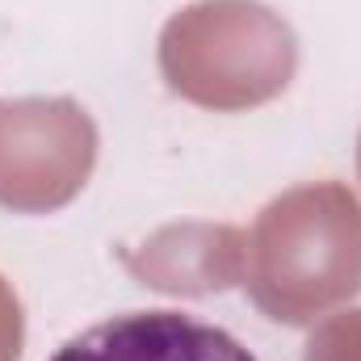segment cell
Returning <instances> with one entry per match:
<instances>
[{
  "instance_id": "cell-1",
  "label": "cell",
  "mask_w": 361,
  "mask_h": 361,
  "mask_svg": "<svg viewBox=\"0 0 361 361\" xmlns=\"http://www.w3.org/2000/svg\"><path fill=\"white\" fill-rule=\"evenodd\" d=\"M244 290L273 324H315L361 290V202L341 180L277 193L244 248Z\"/></svg>"
},
{
  "instance_id": "cell-2",
  "label": "cell",
  "mask_w": 361,
  "mask_h": 361,
  "mask_svg": "<svg viewBox=\"0 0 361 361\" xmlns=\"http://www.w3.org/2000/svg\"><path fill=\"white\" fill-rule=\"evenodd\" d=\"M160 76L180 101L244 114L290 89L298 38L261 0H197L160 30Z\"/></svg>"
},
{
  "instance_id": "cell-3",
  "label": "cell",
  "mask_w": 361,
  "mask_h": 361,
  "mask_svg": "<svg viewBox=\"0 0 361 361\" xmlns=\"http://www.w3.org/2000/svg\"><path fill=\"white\" fill-rule=\"evenodd\" d=\"M97 126L72 97H0V206L13 214L63 210L92 177Z\"/></svg>"
},
{
  "instance_id": "cell-4",
  "label": "cell",
  "mask_w": 361,
  "mask_h": 361,
  "mask_svg": "<svg viewBox=\"0 0 361 361\" xmlns=\"http://www.w3.org/2000/svg\"><path fill=\"white\" fill-rule=\"evenodd\" d=\"M244 248L248 235L231 223H169L122 248V265L147 290L202 298L244 286Z\"/></svg>"
},
{
  "instance_id": "cell-5",
  "label": "cell",
  "mask_w": 361,
  "mask_h": 361,
  "mask_svg": "<svg viewBox=\"0 0 361 361\" xmlns=\"http://www.w3.org/2000/svg\"><path fill=\"white\" fill-rule=\"evenodd\" d=\"M51 361H257L231 332L180 311H126L55 349Z\"/></svg>"
},
{
  "instance_id": "cell-6",
  "label": "cell",
  "mask_w": 361,
  "mask_h": 361,
  "mask_svg": "<svg viewBox=\"0 0 361 361\" xmlns=\"http://www.w3.org/2000/svg\"><path fill=\"white\" fill-rule=\"evenodd\" d=\"M21 345H25L21 298H17V290L4 281V273H0V361H21Z\"/></svg>"
},
{
  "instance_id": "cell-7",
  "label": "cell",
  "mask_w": 361,
  "mask_h": 361,
  "mask_svg": "<svg viewBox=\"0 0 361 361\" xmlns=\"http://www.w3.org/2000/svg\"><path fill=\"white\" fill-rule=\"evenodd\" d=\"M357 177H361V135H357Z\"/></svg>"
}]
</instances>
